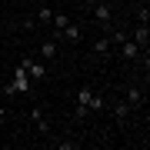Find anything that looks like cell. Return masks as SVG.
Here are the masks:
<instances>
[{
    "instance_id": "1",
    "label": "cell",
    "mask_w": 150,
    "mask_h": 150,
    "mask_svg": "<svg viewBox=\"0 0 150 150\" xmlns=\"http://www.w3.org/2000/svg\"><path fill=\"white\" fill-rule=\"evenodd\" d=\"M90 17H93V23H97V27H100L103 33H107V30L113 27V7L107 4V0L93 4V7H90Z\"/></svg>"
},
{
    "instance_id": "2",
    "label": "cell",
    "mask_w": 150,
    "mask_h": 150,
    "mask_svg": "<svg viewBox=\"0 0 150 150\" xmlns=\"http://www.w3.org/2000/svg\"><path fill=\"white\" fill-rule=\"evenodd\" d=\"M30 87H33V80L27 77V70L13 67V80H10V87H7V93H30Z\"/></svg>"
},
{
    "instance_id": "3",
    "label": "cell",
    "mask_w": 150,
    "mask_h": 150,
    "mask_svg": "<svg viewBox=\"0 0 150 150\" xmlns=\"http://www.w3.org/2000/svg\"><path fill=\"white\" fill-rule=\"evenodd\" d=\"M17 67H23V70H27V77H30L33 83L47 77V64H43V60H33V57H20V64H17Z\"/></svg>"
},
{
    "instance_id": "4",
    "label": "cell",
    "mask_w": 150,
    "mask_h": 150,
    "mask_svg": "<svg viewBox=\"0 0 150 150\" xmlns=\"http://www.w3.org/2000/svg\"><path fill=\"white\" fill-rule=\"evenodd\" d=\"M30 123L37 127V134H40V137H47V140L54 137V127H50V120H47V113H43V107H40V103L30 110Z\"/></svg>"
},
{
    "instance_id": "5",
    "label": "cell",
    "mask_w": 150,
    "mask_h": 150,
    "mask_svg": "<svg viewBox=\"0 0 150 150\" xmlns=\"http://www.w3.org/2000/svg\"><path fill=\"white\" fill-rule=\"evenodd\" d=\"M90 97H93L90 87H80V90H77V110H74V117H77V120H83L87 113H90Z\"/></svg>"
},
{
    "instance_id": "6",
    "label": "cell",
    "mask_w": 150,
    "mask_h": 150,
    "mask_svg": "<svg viewBox=\"0 0 150 150\" xmlns=\"http://www.w3.org/2000/svg\"><path fill=\"white\" fill-rule=\"evenodd\" d=\"M113 50L120 54V60H140V57H147V50H140V47H137V43L130 40V37L123 40L120 47H113Z\"/></svg>"
},
{
    "instance_id": "7",
    "label": "cell",
    "mask_w": 150,
    "mask_h": 150,
    "mask_svg": "<svg viewBox=\"0 0 150 150\" xmlns=\"http://www.w3.org/2000/svg\"><path fill=\"white\" fill-rule=\"evenodd\" d=\"M123 93H127L130 110H144V107H147V93L140 90V87H123Z\"/></svg>"
},
{
    "instance_id": "8",
    "label": "cell",
    "mask_w": 150,
    "mask_h": 150,
    "mask_svg": "<svg viewBox=\"0 0 150 150\" xmlns=\"http://www.w3.org/2000/svg\"><path fill=\"white\" fill-rule=\"evenodd\" d=\"M57 57H60V40L57 37H47L40 43V60L47 64V60H57Z\"/></svg>"
},
{
    "instance_id": "9",
    "label": "cell",
    "mask_w": 150,
    "mask_h": 150,
    "mask_svg": "<svg viewBox=\"0 0 150 150\" xmlns=\"http://www.w3.org/2000/svg\"><path fill=\"white\" fill-rule=\"evenodd\" d=\"M130 40H134L140 50H147L150 47V27H147V23H137V27L130 30Z\"/></svg>"
},
{
    "instance_id": "10",
    "label": "cell",
    "mask_w": 150,
    "mask_h": 150,
    "mask_svg": "<svg viewBox=\"0 0 150 150\" xmlns=\"http://www.w3.org/2000/svg\"><path fill=\"white\" fill-rule=\"evenodd\" d=\"M93 54H97V57H110V54H113V43H110L107 33H103L100 40H93Z\"/></svg>"
},
{
    "instance_id": "11",
    "label": "cell",
    "mask_w": 150,
    "mask_h": 150,
    "mask_svg": "<svg viewBox=\"0 0 150 150\" xmlns=\"http://www.w3.org/2000/svg\"><path fill=\"white\" fill-rule=\"evenodd\" d=\"M110 113H113V117H117V120L123 123V120L130 117V113H134V110H130V103H127V100H117V103H113V110H110Z\"/></svg>"
},
{
    "instance_id": "12",
    "label": "cell",
    "mask_w": 150,
    "mask_h": 150,
    "mask_svg": "<svg viewBox=\"0 0 150 150\" xmlns=\"http://www.w3.org/2000/svg\"><path fill=\"white\" fill-rule=\"evenodd\" d=\"M50 23H54V30H64L67 23H70V13H67V10H64V13H57V10H54V17H50Z\"/></svg>"
},
{
    "instance_id": "13",
    "label": "cell",
    "mask_w": 150,
    "mask_h": 150,
    "mask_svg": "<svg viewBox=\"0 0 150 150\" xmlns=\"http://www.w3.org/2000/svg\"><path fill=\"white\" fill-rule=\"evenodd\" d=\"M50 17H54V7H37V20L50 23Z\"/></svg>"
},
{
    "instance_id": "14",
    "label": "cell",
    "mask_w": 150,
    "mask_h": 150,
    "mask_svg": "<svg viewBox=\"0 0 150 150\" xmlns=\"http://www.w3.org/2000/svg\"><path fill=\"white\" fill-rule=\"evenodd\" d=\"M147 20H150V7L140 4V7H137V23H147Z\"/></svg>"
},
{
    "instance_id": "15",
    "label": "cell",
    "mask_w": 150,
    "mask_h": 150,
    "mask_svg": "<svg viewBox=\"0 0 150 150\" xmlns=\"http://www.w3.org/2000/svg\"><path fill=\"white\" fill-rule=\"evenodd\" d=\"M90 110H93V113H100V110H103V97H100V93H93V97H90Z\"/></svg>"
},
{
    "instance_id": "16",
    "label": "cell",
    "mask_w": 150,
    "mask_h": 150,
    "mask_svg": "<svg viewBox=\"0 0 150 150\" xmlns=\"http://www.w3.org/2000/svg\"><path fill=\"white\" fill-rule=\"evenodd\" d=\"M54 147H60V150H77L80 144H77V140H54Z\"/></svg>"
},
{
    "instance_id": "17",
    "label": "cell",
    "mask_w": 150,
    "mask_h": 150,
    "mask_svg": "<svg viewBox=\"0 0 150 150\" xmlns=\"http://www.w3.org/2000/svg\"><path fill=\"white\" fill-rule=\"evenodd\" d=\"M4 123H7V110L0 107V127H4Z\"/></svg>"
},
{
    "instance_id": "18",
    "label": "cell",
    "mask_w": 150,
    "mask_h": 150,
    "mask_svg": "<svg viewBox=\"0 0 150 150\" xmlns=\"http://www.w3.org/2000/svg\"><path fill=\"white\" fill-rule=\"evenodd\" d=\"M4 33H7V27H4V20H0V37H4Z\"/></svg>"
},
{
    "instance_id": "19",
    "label": "cell",
    "mask_w": 150,
    "mask_h": 150,
    "mask_svg": "<svg viewBox=\"0 0 150 150\" xmlns=\"http://www.w3.org/2000/svg\"><path fill=\"white\" fill-rule=\"evenodd\" d=\"M137 4H147V0H137Z\"/></svg>"
}]
</instances>
